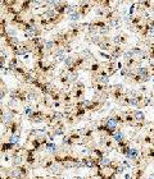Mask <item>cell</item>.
I'll return each instance as SVG.
<instances>
[{"label": "cell", "mask_w": 154, "mask_h": 179, "mask_svg": "<svg viewBox=\"0 0 154 179\" xmlns=\"http://www.w3.org/2000/svg\"><path fill=\"white\" fill-rule=\"evenodd\" d=\"M63 53H64V50H63V49H59V50H58V51H57L55 56H57V58H62V56H63ZM62 59L64 60V58H62Z\"/></svg>", "instance_id": "obj_11"}, {"label": "cell", "mask_w": 154, "mask_h": 179, "mask_svg": "<svg viewBox=\"0 0 154 179\" xmlns=\"http://www.w3.org/2000/svg\"><path fill=\"white\" fill-rule=\"evenodd\" d=\"M10 175L13 177V178H18V177H19V172H18V170H13Z\"/></svg>", "instance_id": "obj_15"}, {"label": "cell", "mask_w": 154, "mask_h": 179, "mask_svg": "<svg viewBox=\"0 0 154 179\" xmlns=\"http://www.w3.org/2000/svg\"><path fill=\"white\" fill-rule=\"evenodd\" d=\"M123 170H125V166H122V165H121V166H119V168L117 169V173H118V174H121V173L123 172Z\"/></svg>", "instance_id": "obj_21"}, {"label": "cell", "mask_w": 154, "mask_h": 179, "mask_svg": "<svg viewBox=\"0 0 154 179\" xmlns=\"http://www.w3.org/2000/svg\"><path fill=\"white\" fill-rule=\"evenodd\" d=\"M75 179H82V178H75Z\"/></svg>", "instance_id": "obj_25"}, {"label": "cell", "mask_w": 154, "mask_h": 179, "mask_svg": "<svg viewBox=\"0 0 154 179\" xmlns=\"http://www.w3.org/2000/svg\"><path fill=\"white\" fill-rule=\"evenodd\" d=\"M109 162H110V161H109V159H107V157H104V159H103V160H102V164H103L104 166H107V165H109Z\"/></svg>", "instance_id": "obj_14"}, {"label": "cell", "mask_w": 154, "mask_h": 179, "mask_svg": "<svg viewBox=\"0 0 154 179\" xmlns=\"http://www.w3.org/2000/svg\"><path fill=\"white\" fill-rule=\"evenodd\" d=\"M8 32H9V33H10V35H14V33H15V32H14V30H13V28H10V30H9V31H8Z\"/></svg>", "instance_id": "obj_24"}, {"label": "cell", "mask_w": 154, "mask_h": 179, "mask_svg": "<svg viewBox=\"0 0 154 179\" xmlns=\"http://www.w3.org/2000/svg\"><path fill=\"white\" fill-rule=\"evenodd\" d=\"M0 56H1V58H7V51H5V50H0Z\"/></svg>", "instance_id": "obj_19"}, {"label": "cell", "mask_w": 154, "mask_h": 179, "mask_svg": "<svg viewBox=\"0 0 154 179\" xmlns=\"http://www.w3.org/2000/svg\"><path fill=\"white\" fill-rule=\"evenodd\" d=\"M150 179H154V178H150Z\"/></svg>", "instance_id": "obj_27"}, {"label": "cell", "mask_w": 154, "mask_h": 179, "mask_svg": "<svg viewBox=\"0 0 154 179\" xmlns=\"http://www.w3.org/2000/svg\"><path fill=\"white\" fill-rule=\"evenodd\" d=\"M117 127V122H116L114 119H109L107 122V129H109V131H114V128Z\"/></svg>", "instance_id": "obj_3"}, {"label": "cell", "mask_w": 154, "mask_h": 179, "mask_svg": "<svg viewBox=\"0 0 154 179\" xmlns=\"http://www.w3.org/2000/svg\"><path fill=\"white\" fill-rule=\"evenodd\" d=\"M0 68H4V60L0 59Z\"/></svg>", "instance_id": "obj_23"}, {"label": "cell", "mask_w": 154, "mask_h": 179, "mask_svg": "<svg viewBox=\"0 0 154 179\" xmlns=\"http://www.w3.org/2000/svg\"><path fill=\"white\" fill-rule=\"evenodd\" d=\"M113 137H114V139H116V142H121L122 139H123V133H122L121 131H117V132H114Z\"/></svg>", "instance_id": "obj_4"}, {"label": "cell", "mask_w": 154, "mask_h": 179, "mask_svg": "<svg viewBox=\"0 0 154 179\" xmlns=\"http://www.w3.org/2000/svg\"><path fill=\"white\" fill-rule=\"evenodd\" d=\"M64 63H65V65H68V67H69V65H72V63H73L72 58H67V59H64Z\"/></svg>", "instance_id": "obj_13"}, {"label": "cell", "mask_w": 154, "mask_h": 179, "mask_svg": "<svg viewBox=\"0 0 154 179\" xmlns=\"http://www.w3.org/2000/svg\"><path fill=\"white\" fill-rule=\"evenodd\" d=\"M46 150L48 151H50V152H55L57 151V145H54V143H52V142H49V143H46Z\"/></svg>", "instance_id": "obj_6"}, {"label": "cell", "mask_w": 154, "mask_h": 179, "mask_svg": "<svg viewBox=\"0 0 154 179\" xmlns=\"http://www.w3.org/2000/svg\"><path fill=\"white\" fill-rule=\"evenodd\" d=\"M26 51H27L26 49H19L17 51V54H18V55H23V54H26Z\"/></svg>", "instance_id": "obj_17"}, {"label": "cell", "mask_w": 154, "mask_h": 179, "mask_svg": "<svg viewBox=\"0 0 154 179\" xmlns=\"http://www.w3.org/2000/svg\"><path fill=\"white\" fill-rule=\"evenodd\" d=\"M9 142H10V145H17L19 142V134H12Z\"/></svg>", "instance_id": "obj_5"}, {"label": "cell", "mask_w": 154, "mask_h": 179, "mask_svg": "<svg viewBox=\"0 0 154 179\" xmlns=\"http://www.w3.org/2000/svg\"><path fill=\"white\" fill-rule=\"evenodd\" d=\"M15 67H17V60H15V59L10 60V61H9V68H10V71H14Z\"/></svg>", "instance_id": "obj_10"}, {"label": "cell", "mask_w": 154, "mask_h": 179, "mask_svg": "<svg viewBox=\"0 0 154 179\" xmlns=\"http://www.w3.org/2000/svg\"><path fill=\"white\" fill-rule=\"evenodd\" d=\"M102 82L103 83H108V82H109V77H102Z\"/></svg>", "instance_id": "obj_18"}, {"label": "cell", "mask_w": 154, "mask_h": 179, "mask_svg": "<svg viewBox=\"0 0 154 179\" xmlns=\"http://www.w3.org/2000/svg\"><path fill=\"white\" fill-rule=\"evenodd\" d=\"M135 118L137 120H144V114L141 111H135Z\"/></svg>", "instance_id": "obj_9"}, {"label": "cell", "mask_w": 154, "mask_h": 179, "mask_svg": "<svg viewBox=\"0 0 154 179\" xmlns=\"http://www.w3.org/2000/svg\"><path fill=\"white\" fill-rule=\"evenodd\" d=\"M129 104H130V105H134V106H137V105H139V102H137L136 99H131V100H129Z\"/></svg>", "instance_id": "obj_12"}, {"label": "cell", "mask_w": 154, "mask_h": 179, "mask_svg": "<svg viewBox=\"0 0 154 179\" xmlns=\"http://www.w3.org/2000/svg\"><path fill=\"white\" fill-rule=\"evenodd\" d=\"M25 114L26 115H32V110H31L30 108H27V109H25Z\"/></svg>", "instance_id": "obj_16"}, {"label": "cell", "mask_w": 154, "mask_h": 179, "mask_svg": "<svg viewBox=\"0 0 154 179\" xmlns=\"http://www.w3.org/2000/svg\"><path fill=\"white\" fill-rule=\"evenodd\" d=\"M137 155H139V152H137V150H135V149H129L126 152V156L129 159H136Z\"/></svg>", "instance_id": "obj_1"}, {"label": "cell", "mask_w": 154, "mask_h": 179, "mask_svg": "<svg viewBox=\"0 0 154 179\" xmlns=\"http://www.w3.org/2000/svg\"><path fill=\"white\" fill-rule=\"evenodd\" d=\"M0 5H1V1H0Z\"/></svg>", "instance_id": "obj_26"}, {"label": "cell", "mask_w": 154, "mask_h": 179, "mask_svg": "<svg viewBox=\"0 0 154 179\" xmlns=\"http://www.w3.org/2000/svg\"><path fill=\"white\" fill-rule=\"evenodd\" d=\"M69 19H71V21H78V19H80V13H77V12L72 13L71 15H69Z\"/></svg>", "instance_id": "obj_8"}, {"label": "cell", "mask_w": 154, "mask_h": 179, "mask_svg": "<svg viewBox=\"0 0 154 179\" xmlns=\"http://www.w3.org/2000/svg\"><path fill=\"white\" fill-rule=\"evenodd\" d=\"M5 96V91H3V90H0V101L3 100V97Z\"/></svg>", "instance_id": "obj_22"}, {"label": "cell", "mask_w": 154, "mask_h": 179, "mask_svg": "<svg viewBox=\"0 0 154 179\" xmlns=\"http://www.w3.org/2000/svg\"><path fill=\"white\" fill-rule=\"evenodd\" d=\"M148 69L146 68H139L137 69V74H139V77H141V78H144V79H146L148 78Z\"/></svg>", "instance_id": "obj_2"}, {"label": "cell", "mask_w": 154, "mask_h": 179, "mask_svg": "<svg viewBox=\"0 0 154 179\" xmlns=\"http://www.w3.org/2000/svg\"><path fill=\"white\" fill-rule=\"evenodd\" d=\"M12 119H13V116H12L10 113H5V114H4V116H3V122H4V123H10Z\"/></svg>", "instance_id": "obj_7"}, {"label": "cell", "mask_w": 154, "mask_h": 179, "mask_svg": "<svg viewBox=\"0 0 154 179\" xmlns=\"http://www.w3.org/2000/svg\"><path fill=\"white\" fill-rule=\"evenodd\" d=\"M45 46H46V49H52V48H53V42H52V41L46 42V45H45Z\"/></svg>", "instance_id": "obj_20"}]
</instances>
